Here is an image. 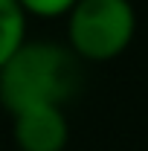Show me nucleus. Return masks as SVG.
<instances>
[{
	"instance_id": "1",
	"label": "nucleus",
	"mask_w": 148,
	"mask_h": 151,
	"mask_svg": "<svg viewBox=\"0 0 148 151\" xmlns=\"http://www.w3.org/2000/svg\"><path fill=\"white\" fill-rule=\"evenodd\" d=\"M81 64L67 44L35 38L23 41L15 55L0 70V105L12 113L61 105L78 90Z\"/></svg>"
},
{
	"instance_id": "2",
	"label": "nucleus",
	"mask_w": 148,
	"mask_h": 151,
	"mask_svg": "<svg viewBox=\"0 0 148 151\" xmlns=\"http://www.w3.org/2000/svg\"><path fill=\"white\" fill-rule=\"evenodd\" d=\"M137 35L131 0H75L67 15V47L78 61L105 64L119 58Z\"/></svg>"
},
{
	"instance_id": "3",
	"label": "nucleus",
	"mask_w": 148,
	"mask_h": 151,
	"mask_svg": "<svg viewBox=\"0 0 148 151\" xmlns=\"http://www.w3.org/2000/svg\"><path fill=\"white\" fill-rule=\"evenodd\" d=\"M12 139L18 151H64L70 122L61 105H41L12 116Z\"/></svg>"
},
{
	"instance_id": "4",
	"label": "nucleus",
	"mask_w": 148,
	"mask_h": 151,
	"mask_svg": "<svg viewBox=\"0 0 148 151\" xmlns=\"http://www.w3.org/2000/svg\"><path fill=\"white\" fill-rule=\"evenodd\" d=\"M29 15L20 9L18 0H0V70L26 41Z\"/></svg>"
},
{
	"instance_id": "5",
	"label": "nucleus",
	"mask_w": 148,
	"mask_h": 151,
	"mask_svg": "<svg viewBox=\"0 0 148 151\" xmlns=\"http://www.w3.org/2000/svg\"><path fill=\"white\" fill-rule=\"evenodd\" d=\"M29 18H67L75 0H18Z\"/></svg>"
}]
</instances>
